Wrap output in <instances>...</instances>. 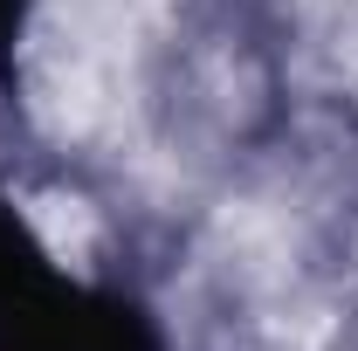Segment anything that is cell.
<instances>
[{
	"instance_id": "obj_1",
	"label": "cell",
	"mask_w": 358,
	"mask_h": 351,
	"mask_svg": "<svg viewBox=\"0 0 358 351\" xmlns=\"http://www.w3.org/2000/svg\"><path fill=\"white\" fill-rule=\"evenodd\" d=\"M0 351H173L145 296L117 282L42 275L28 296L0 310Z\"/></svg>"
},
{
	"instance_id": "obj_2",
	"label": "cell",
	"mask_w": 358,
	"mask_h": 351,
	"mask_svg": "<svg viewBox=\"0 0 358 351\" xmlns=\"http://www.w3.org/2000/svg\"><path fill=\"white\" fill-rule=\"evenodd\" d=\"M42 275H55V262H48L35 220H28L7 193H0V310L14 303V296H28Z\"/></svg>"
},
{
	"instance_id": "obj_3",
	"label": "cell",
	"mask_w": 358,
	"mask_h": 351,
	"mask_svg": "<svg viewBox=\"0 0 358 351\" xmlns=\"http://www.w3.org/2000/svg\"><path fill=\"white\" fill-rule=\"evenodd\" d=\"M35 0H0V89L21 83V42H28Z\"/></svg>"
}]
</instances>
